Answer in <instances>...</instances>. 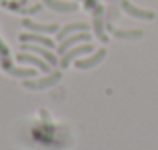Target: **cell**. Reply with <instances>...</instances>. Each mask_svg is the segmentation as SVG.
Instances as JSON below:
<instances>
[{"label":"cell","mask_w":158,"mask_h":150,"mask_svg":"<svg viewBox=\"0 0 158 150\" xmlns=\"http://www.w3.org/2000/svg\"><path fill=\"white\" fill-rule=\"evenodd\" d=\"M120 6H122V10L126 12L128 16H132V18H140V20H154L156 18V12L144 10V8L134 6L130 0H122V2H120Z\"/></svg>","instance_id":"52a82bcc"},{"label":"cell","mask_w":158,"mask_h":150,"mask_svg":"<svg viewBox=\"0 0 158 150\" xmlns=\"http://www.w3.org/2000/svg\"><path fill=\"white\" fill-rule=\"evenodd\" d=\"M42 2L56 12H76L78 10L76 2H64V0H42Z\"/></svg>","instance_id":"4fadbf2b"},{"label":"cell","mask_w":158,"mask_h":150,"mask_svg":"<svg viewBox=\"0 0 158 150\" xmlns=\"http://www.w3.org/2000/svg\"><path fill=\"white\" fill-rule=\"evenodd\" d=\"M104 28L108 32H112V34H114L116 38H120V40H136V38H142V34H144L142 30H120V28H114L110 22H106Z\"/></svg>","instance_id":"7c38bea8"},{"label":"cell","mask_w":158,"mask_h":150,"mask_svg":"<svg viewBox=\"0 0 158 150\" xmlns=\"http://www.w3.org/2000/svg\"><path fill=\"white\" fill-rule=\"evenodd\" d=\"M0 54H4V56H10V50H8V46L2 42V38H0Z\"/></svg>","instance_id":"9a60e30c"},{"label":"cell","mask_w":158,"mask_h":150,"mask_svg":"<svg viewBox=\"0 0 158 150\" xmlns=\"http://www.w3.org/2000/svg\"><path fill=\"white\" fill-rule=\"evenodd\" d=\"M20 48H22L24 52H32V54H36V56L44 58V60H46L50 66H56L58 64L56 54H54L50 48H46V46H40V44H30V42H22V46H20Z\"/></svg>","instance_id":"277c9868"},{"label":"cell","mask_w":158,"mask_h":150,"mask_svg":"<svg viewBox=\"0 0 158 150\" xmlns=\"http://www.w3.org/2000/svg\"><path fill=\"white\" fill-rule=\"evenodd\" d=\"M62 78V72L60 70H52V72H48L46 76L38 78V80H22V86L28 90H44V88H50V86H54L58 80Z\"/></svg>","instance_id":"6da1fadb"},{"label":"cell","mask_w":158,"mask_h":150,"mask_svg":"<svg viewBox=\"0 0 158 150\" xmlns=\"http://www.w3.org/2000/svg\"><path fill=\"white\" fill-rule=\"evenodd\" d=\"M18 2H20V6H24V4H26L28 0H18Z\"/></svg>","instance_id":"e0dca14e"},{"label":"cell","mask_w":158,"mask_h":150,"mask_svg":"<svg viewBox=\"0 0 158 150\" xmlns=\"http://www.w3.org/2000/svg\"><path fill=\"white\" fill-rule=\"evenodd\" d=\"M22 26L28 28L30 32H38V34H56V32L60 30V26L54 24V22L52 24H38V22H34V20H30V18H24Z\"/></svg>","instance_id":"9c48e42d"},{"label":"cell","mask_w":158,"mask_h":150,"mask_svg":"<svg viewBox=\"0 0 158 150\" xmlns=\"http://www.w3.org/2000/svg\"><path fill=\"white\" fill-rule=\"evenodd\" d=\"M90 40V32H76V34H70V36H66L64 40H60V44H58V54H64L66 50H70V48H74V46H78V44H82V42H88Z\"/></svg>","instance_id":"5b68a950"},{"label":"cell","mask_w":158,"mask_h":150,"mask_svg":"<svg viewBox=\"0 0 158 150\" xmlns=\"http://www.w3.org/2000/svg\"><path fill=\"white\" fill-rule=\"evenodd\" d=\"M104 58H106V48H98V50H94L88 58H78V60H74V66H76L78 70H88V68H94L96 64H100Z\"/></svg>","instance_id":"8992f818"},{"label":"cell","mask_w":158,"mask_h":150,"mask_svg":"<svg viewBox=\"0 0 158 150\" xmlns=\"http://www.w3.org/2000/svg\"><path fill=\"white\" fill-rule=\"evenodd\" d=\"M94 18H92V28H94V34H96V38L100 40V42H108V36L104 32V22H102V6L98 4L96 8H94Z\"/></svg>","instance_id":"30bf717a"},{"label":"cell","mask_w":158,"mask_h":150,"mask_svg":"<svg viewBox=\"0 0 158 150\" xmlns=\"http://www.w3.org/2000/svg\"><path fill=\"white\" fill-rule=\"evenodd\" d=\"M20 42H30V44H40V46H46V48H54L56 44H54L52 38H48L46 34H38V32H22V34L18 36Z\"/></svg>","instance_id":"ba28073f"},{"label":"cell","mask_w":158,"mask_h":150,"mask_svg":"<svg viewBox=\"0 0 158 150\" xmlns=\"http://www.w3.org/2000/svg\"><path fill=\"white\" fill-rule=\"evenodd\" d=\"M0 2H2V0H0Z\"/></svg>","instance_id":"ac0fdd59"},{"label":"cell","mask_w":158,"mask_h":150,"mask_svg":"<svg viewBox=\"0 0 158 150\" xmlns=\"http://www.w3.org/2000/svg\"><path fill=\"white\" fill-rule=\"evenodd\" d=\"M92 48H94L92 44H86V42H82V44H78V46H74V48L66 50V52L60 56V60H58L60 68H68V66L72 64L74 60H78L80 56H84V54H90V52H92Z\"/></svg>","instance_id":"7a4b0ae2"},{"label":"cell","mask_w":158,"mask_h":150,"mask_svg":"<svg viewBox=\"0 0 158 150\" xmlns=\"http://www.w3.org/2000/svg\"><path fill=\"white\" fill-rule=\"evenodd\" d=\"M88 24L86 22H72V24H66V26H62L60 30L56 32V38H58V42L60 40H64L66 36H70V34H76V32H88Z\"/></svg>","instance_id":"8fae6325"},{"label":"cell","mask_w":158,"mask_h":150,"mask_svg":"<svg viewBox=\"0 0 158 150\" xmlns=\"http://www.w3.org/2000/svg\"><path fill=\"white\" fill-rule=\"evenodd\" d=\"M84 6L88 8V10H94V8L98 6V2H96V0H84Z\"/></svg>","instance_id":"2e32d148"},{"label":"cell","mask_w":158,"mask_h":150,"mask_svg":"<svg viewBox=\"0 0 158 150\" xmlns=\"http://www.w3.org/2000/svg\"><path fill=\"white\" fill-rule=\"evenodd\" d=\"M16 60L18 62H22V64H32L34 68H38L40 72H44V74H48V72H52V66L48 64L44 58H40V56H36V54H32V52H18L16 54Z\"/></svg>","instance_id":"3957f363"},{"label":"cell","mask_w":158,"mask_h":150,"mask_svg":"<svg viewBox=\"0 0 158 150\" xmlns=\"http://www.w3.org/2000/svg\"><path fill=\"white\" fill-rule=\"evenodd\" d=\"M40 8H42V4H34V6H30V8H22L20 14H36V12H40Z\"/></svg>","instance_id":"5bb4252c"}]
</instances>
